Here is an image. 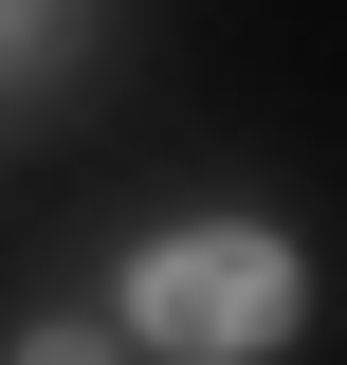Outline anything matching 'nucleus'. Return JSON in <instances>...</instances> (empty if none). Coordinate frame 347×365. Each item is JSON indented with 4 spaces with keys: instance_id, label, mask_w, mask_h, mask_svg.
<instances>
[{
    "instance_id": "f257e3e1",
    "label": "nucleus",
    "mask_w": 347,
    "mask_h": 365,
    "mask_svg": "<svg viewBox=\"0 0 347 365\" xmlns=\"http://www.w3.org/2000/svg\"><path fill=\"white\" fill-rule=\"evenodd\" d=\"M129 329H146V347H183V365H238V347L293 329V256H274L256 220H238V237H165V256L129 274Z\"/></svg>"
},
{
    "instance_id": "f03ea898",
    "label": "nucleus",
    "mask_w": 347,
    "mask_h": 365,
    "mask_svg": "<svg viewBox=\"0 0 347 365\" xmlns=\"http://www.w3.org/2000/svg\"><path fill=\"white\" fill-rule=\"evenodd\" d=\"M19 365H110V347H91V329H37V347H19Z\"/></svg>"
}]
</instances>
